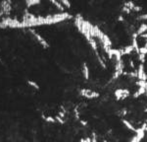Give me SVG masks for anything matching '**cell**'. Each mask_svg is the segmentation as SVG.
Here are the masks:
<instances>
[{
    "label": "cell",
    "mask_w": 147,
    "mask_h": 142,
    "mask_svg": "<svg viewBox=\"0 0 147 142\" xmlns=\"http://www.w3.org/2000/svg\"><path fill=\"white\" fill-rule=\"evenodd\" d=\"M30 34L34 37V39L36 40V41L38 42V43L40 44L42 46H43V48H49V44L43 39V38L41 37L40 35H38L36 32H35V31H33V30H30Z\"/></svg>",
    "instance_id": "1"
},
{
    "label": "cell",
    "mask_w": 147,
    "mask_h": 142,
    "mask_svg": "<svg viewBox=\"0 0 147 142\" xmlns=\"http://www.w3.org/2000/svg\"><path fill=\"white\" fill-rule=\"evenodd\" d=\"M82 75L85 79H88V75H89L88 74V67L85 63H83V65H82Z\"/></svg>",
    "instance_id": "2"
},
{
    "label": "cell",
    "mask_w": 147,
    "mask_h": 142,
    "mask_svg": "<svg viewBox=\"0 0 147 142\" xmlns=\"http://www.w3.org/2000/svg\"><path fill=\"white\" fill-rule=\"evenodd\" d=\"M28 84L30 86H32V87H33L34 89H36V90H39L38 84L35 83V82H33V81H32V80H28Z\"/></svg>",
    "instance_id": "4"
},
{
    "label": "cell",
    "mask_w": 147,
    "mask_h": 142,
    "mask_svg": "<svg viewBox=\"0 0 147 142\" xmlns=\"http://www.w3.org/2000/svg\"><path fill=\"white\" fill-rule=\"evenodd\" d=\"M40 3V1H32V0H30V1H26V4L28 7H32V6H34V5H37V4Z\"/></svg>",
    "instance_id": "3"
},
{
    "label": "cell",
    "mask_w": 147,
    "mask_h": 142,
    "mask_svg": "<svg viewBox=\"0 0 147 142\" xmlns=\"http://www.w3.org/2000/svg\"><path fill=\"white\" fill-rule=\"evenodd\" d=\"M61 3H62V5H65L67 6V7H70V3H69V1H61Z\"/></svg>",
    "instance_id": "5"
}]
</instances>
